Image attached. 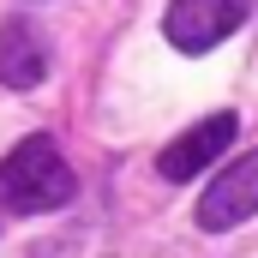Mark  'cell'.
<instances>
[{"instance_id":"obj_1","label":"cell","mask_w":258,"mask_h":258,"mask_svg":"<svg viewBox=\"0 0 258 258\" xmlns=\"http://www.w3.org/2000/svg\"><path fill=\"white\" fill-rule=\"evenodd\" d=\"M72 192H78V180L48 132H30L24 144H12L0 156V204L12 216H48V210L72 204Z\"/></svg>"},{"instance_id":"obj_2","label":"cell","mask_w":258,"mask_h":258,"mask_svg":"<svg viewBox=\"0 0 258 258\" xmlns=\"http://www.w3.org/2000/svg\"><path fill=\"white\" fill-rule=\"evenodd\" d=\"M246 12H252V0H168L162 36L180 54H210L216 42H228L246 24Z\"/></svg>"},{"instance_id":"obj_3","label":"cell","mask_w":258,"mask_h":258,"mask_svg":"<svg viewBox=\"0 0 258 258\" xmlns=\"http://www.w3.org/2000/svg\"><path fill=\"white\" fill-rule=\"evenodd\" d=\"M246 216H258V150H246L240 162H228L204 198H198V228L222 234V228H240Z\"/></svg>"},{"instance_id":"obj_4","label":"cell","mask_w":258,"mask_h":258,"mask_svg":"<svg viewBox=\"0 0 258 258\" xmlns=\"http://www.w3.org/2000/svg\"><path fill=\"white\" fill-rule=\"evenodd\" d=\"M234 132H240V120L222 108V114H204L198 126H186L174 144H162V156H156V174L162 180H192V174H204L228 144H234Z\"/></svg>"},{"instance_id":"obj_5","label":"cell","mask_w":258,"mask_h":258,"mask_svg":"<svg viewBox=\"0 0 258 258\" xmlns=\"http://www.w3.org/2000/svg\"><path fill=\"white\" fill-rule=\"evenodd\" d=\"M48 78V36L30 18H6L0 24V84L6 90H36Z\"/></svg>"}]
</instances>
